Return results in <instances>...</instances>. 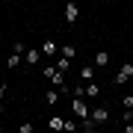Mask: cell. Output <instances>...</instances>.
<instances>
[{"label":"cell","mask_w":133,"mask_h":133,"mask_svg":"<svg viewBox=\"0 0 133 133\" xmlns=\"http://www.w3.org/2000/svg\"><path fill=\"white\" fill-rule=\"evenodd\" d=\"M107 65H109V53L98 50V53H95V68H107Z\"/></svg>","instance_id":"9"},{"label":"cell","mask_w":133,"mask_h":133,"mask_svg":"<svg viewBox=\"0 0 133 133\" xmlns=\"http://www.w3.org/2000/svg\"><path fill=\"white\" fill-rule=\"evenodd\" d=\"M48 127H50V130H65V118H59V115H53Z\"/></svg>","instance_id":"13"},{"label":"cell","mask_w":133,"mask_h":133,"mask_svg":"<svg viewBox=\"0 0 133 133\" xmlns=\"http://www.w3.org/2000/svg\"><path fill=\"white\" fill-rule=\"evenodd\" d=\"M6 98V86H0V101H3Z\"/></svg>","instance_id":"21"},{"label":"cell","mask_w":133,"mask_h":133,"mask_svg":"<svg viewBox=\"0 0 133 133\" xmlns=\"http://www.w3.org/2000/svg\"><path fill=\"white\" fill-rule=\"evenodd\" d=\"M38 56H42V53H38V48L24 50V62H27V65H38Z\"/></svg>","instance_id":"8"},{"label":"cell","mask_w":133,"mask_h":133,"mask_svg":"<svg viewBox=\"0 0 133 133\" xmlns=\"http://www.w3.org/2000/svg\"><path fill=\"white\" fill-rule=\"evenodd\" d=\"M80 77H83V83H89L92 77H95V65H83L80 68Z\"/></svg>","instance_id":"11"},{"label":"cell","mask_w":133,"mask_h":133,"mask_svg":"<svg viewBox=\"0 0 133 133\" xmlns=\"http://www.w3.org/2000/svg\"><path fill=\"white\" fill-rule=\"evenodd\" d=\"M89 115H92V121H95V124H107V121H109V109H107V107H95Z\"/></svg>","instance_id":"4"},{"label":"cell","mask_w":133,"mask_h":133,"mask_svg":"<svg viewBox=\"0 0 133 133\" xmlns=\"http://www.w3.org/2000/svg\"><path fill=\"white\" fill-rule=\"evenodd\" d=\"M21 59H24V53H12V56H9V62H6V65H9L12 71H15V68L21 65Z\"/></svg>","instance_id":"14"},{"label":"cell","mask_w":133,"mask_h":133,"mask_svg":"<svg viewBox=\"0 0 133 133\" xmlns=\"http://www.w3.org/2000/svg\"><path fill=\"white\" fill-rule=\"evenodd\" d=\"M59 95H62V92L56 89V86H50V89L44 92V104H48V107H56L59 104Z\"/></svg>","instance_id":"5"},{"label":"cell","mask_w":133,"mask_h":133,"mask_svg":"<svg viewBox=\"0 0 133 133\" xmlns=\"http://www.w3.org/2000/svg\"><path fill=\"white\" fill-rule=\"evenodd\" d=\"M124 130H127V133H133V121H124Z\"/></svg>","instance_id":"20"},{"label":"cell","mask_w":133,"mask_h":133,"mask_svg":"<svg viewBox=\"0 0 133 133\" xmlns=\"http://www.w3.org/2000/svg\"><path fill=\"white\" fill-rule=\"evenodd\" d=\"M80 127L92 133V130H95V127H98V124H95V121H92V115H89V118H83V121H80Z\"/></svg>","instance_id":"16"},{"label":"cell","mask_w":133,"mask_h":133,"mask_svg":"<svg viewBox=\"0 0 133 133\" xmlns=\"http://www.w3.org/2000/svg\"><path fill=\"white\" fill-rule=\"evenodd\" d=\"M42 53H44V56H56V53H59V44L53 42V38H48V42L42 44Z\"/></svg>","instance_id":"7"},{"label":"cell","mask_w":133,"mask_h":133,"mask_svg":"<svg viewBox=\"0 0 133 133\" xmlns=\"http://www.w3.org/2000/svg\"><path fill=\"white\" fill-rule=\"evenodd\" d=\"M0 115H3V101H0Z\"/></svg>","instance_id":"22"},{"label":"cell","mask_w":133,"mask_h":133,"mask_svg":"<svg viewBox=\"0 0 133 133\" xmlns=\"http://www.w3.org/2000/svg\"><path fill=\"white\" fill-rule=\"evenodd\" d=\"M27 48H24V42H15V48H12V53H24Z\"/></svg>","instance_id":"18"},{"label":"cell","mask_w":133,"mask_h":133,"mask_svg":"<svg viewBox=\"0 0 133 133\" xmlns=\"http://www.w3.org/2000/svg\"><path fill=\"white\" fill-rule=\"evenodd\" d=\"M71 112L77 115V118H89V107H86V101H80V98H77V101H71Z\"/></svg>","instance_id":"3"},{"label":"cell","mask_w":133,"mask_h":133,"mask_svg":"<svg viewBox=\"0 0 133 133\" xmlns=\"http://www.w3.org/2000/svg\"><path fill=\"white\" fill-rule=\"evenodd\" d=\"M56 68H59L62 74H68V68H71V59H68V56H59V59H56Z\"/></svg>","instance_id":"12"},{"label":"cell","mask_w":133,"mask_h":133,"mask_svg":"<svg viewBox=\"0 0 133 133\" xmlns=\"http://www.w3.org/2000/svg\"><path fill=\"white\" fill-rule=\"evenodd\" d=\"M42 77H48V83H50V86H56V89L62 92V95H65V92H68L65 74H62V71H59L56 65H48V68H44V71H42Z\"/></svg>","instance_id":"1"},{"label":"cell","mask_w":133,"mask_h":133,"mask_svg":"<svg viewBox=\"0 0 133 133\" xmlns=\"http://www.w3.org/2000/svg\"><path fill=\"white\" fill-rule=\"evenodd\" d=\"M121 104H124V109H133V95H127V98H121Z\"/></svg>","instance_id":"17"},{"label":"cell","mask_w":133,"mask_h":133,"mask_svg":"<svg viewBox=\"0 0 133 133\" xmlns=\"http://www.w3.org/2000/svg\"><path fill=\"white\" fill-rule=\"evenodd\" d=\"M86 95H89V98H98V95H101V86H98L95 80H89V83H86Z\"/></svg>","instance_id":"10"},{"label":"cell","mask_w":133,"mask_h":133,"mask_svg":"<svg viewBox=\"0 0 133 133\" xmlns=\"http://www.w3.org/2000/svg\"><path fill=\"white\" fill-rule=\"evenodd\" d=\"M59 53H62V56H68V59H74V56H77L74 44H62V50H59Z\"/></svg>","instance_id":"15"},{"label":"cell","mask_w":133,"mask_h":133,"mask_svg":"<svg viewBox=\"0 0 133 133\" xmlns=\"http://www.w3.org/2000/svg\"><path fill=\"white\" fill-rule=\"evenodd\" d=\"M18 130H21V133H33V124H30V121H24V124H21Z\"/></svg>","instance_id":"19"},{"label":"cell","mask_w":133,"mask_h":133,"mask_svg":"<svg viewBox=\"0 0 133 133\" xmlns=\"http://www.w3.org/2000/svg\"><path fill=\"white\" fill-rule=\"evenodd\" d=\"M130 77H133V62H124V65L118 68V74L112 77V83H115V86H124Z\"/></svg>","instance_id":"2"},{"label":"cell","mask_w":133,"mask_h":133,"mask_svg":"<svg viewBox=\"0 0 133 133\" xmlns=\"http://www.w3.org/2000/svg\"><path fill=\"white\" fill-rule=\"evenodd\" d=\"M77 18H80L77 3H65V21H68V24H77Z\"/></svg>","instance_id":"6"}]
</instances>
